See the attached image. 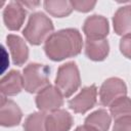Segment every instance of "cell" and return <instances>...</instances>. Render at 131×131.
<instances>
[{"label":"cell","instance_id":"7c38bea8","mask_svg":"<svg viewBox=\"0 0 131 131\" xmlns=\"http://www.w3.org/2000/svg\"><path fill=\"white\" fill-rule=\"evenodd\" d=\"M6 43L10 50L13 63L15 66H23L29 58V48L26 42L19 36L10 34L6 37Z\"/></svg>","mask_w":131,"mask_h":131},{"label":"cell","instance_id":"9a60e30c","mask_svg":"<svg viewBox=\"0 0 131 131\" xmlns=\"http://www.w3.org/2000/svg\"><path fill=\"white\" fill-rule=\"evenodd\" d=\"M110 52V44L107 40H88L85 41V54L94 61H101L106 58Z\"/></svg>","mask_w":131,"mask_h":131},{"label":"cell","instance_id":"cb8c5ba5","mask_svg":"<svg viewBox=\"0 0 131 131\" xmlns=\"http://www.w3.org/2000/svg\"><path fill=\"white\" fill-rule=\"evenodd\" d=\"M74 131H97V130H95L94 128H92V127H90V126L84 124V125H82V126L77 127Z\"/></svg>","mask_w":131,"mask_h":131},{"label":"cell","instance_id":"603a6c76","mask_svg":"<svg viewBox=\"0 0 131 131\" xmlns=\"http://www.w3.org/2000/svg\"><path fill=\"white\" fill-rule=\"evenodd\" d=\"M20 4L23 6H28L29 8H35L36 6H38L40 4V2L36 1V2H33V1H19Z\"/></svg>","mask_w":131,"mask_h":131},{"label":"cell","instance_id":"6da1fadb","mask_svg":"<svg viewBox=\"0 0 131 131\" xmlns=\"http://www.w3.org/2000/svg\"><path fill=\"white\" fill-rule=\"evenodd\" d=\"M83 47V39L77 29H63L52 33L44 43L47 57L53 61L78 55Z\"/></svg>","mask_w":131,"mask_h":131},{"label":"cell","instance_id":"7a4b0ae2","mask_svg":"<svg viewBox=\"0 0 131 131\" xmlns=\"http://www.w3.org/2000/svg\"><path fill=\"white\" fill-rule=\"evenodd\" d=\"M53 30L54 26L46 14L43 12H34L30 15L23 35L32 45H40L47 40Z\"/></svg>","mask_w":131,"mask_h":131},{"label":"cell","instance_id":"9c48e42d","mask_svg":"<svg viewBox=\"0 0 131 131\" xmlns=\"http://www.w3.org/2000/svg\"><path fill=\"white\" fill-rule=\"evenodd\" d=\"M23 118V113L19 106L6 96L1 95L0 101V124L3 127L17 126Z\"/></svg>","mask_w":131,"mask_h":131},{"label":"cell","instance_id":"7402d4cb","mask_svg":"<svg viewBox=\"0 0 131 131\" xmlns=\"http://www.w3.org/2000/svg\"><path fill=\"white\" fill-rule=\"evenodd\" d=\"M120 50L125 57L131 59V34L122 37L120 40Z\"/></svg>","mask_w":131,"mask_h":131},{"label":"cell","instance_id":"8fae6325","mask_svg":"<svg viewBox=\"0 0 131 131\" xmlns=\"http://www.w3.org/2000/svg\"><path fill=\"white\" fill-rule=\"evenodd\" d=\"M74 123L72 115L66 110H56L46 116L45 126L47 131H70Z\"/></svg>","mask_w":131,"mask_h":131},{"label":"cell","instance_id":"52a82bcc","mask_svg":"<svg viewBox=\"0 0 131 131\" xmlns=\"http://www.w3.org/2000/svg\"><path fill=\"white\" fill-rule=\"evenodd\" d=\"M63 104V96L60 91L52 85L47 86L36 96V105L40 112L50 113L59 110Z\"/></svg>","mask_w":131,"mask_h":131},{"label":"cell","instance_id":"5bb4252c","mask_svg":"<svg viewBox=\"0 0 131 131\" xmlns=\"http://www.w3.org/2000/svg\"><path fill=\"white\" fill-rule=\"evenodd\" d=\"M113 26L117 35L125 36L131 34V5L120 7L115 12Z\"/></svg>","mask_w":131,"mask_h":131},{"label":"cell","instance_id":"30bf717a","mask_svg":"<svg viewBox=\"0 0 131 131\" xmlns=\"http://www.w3.org/2000/svg\"><path fill=\"white\" fill-rule=\"evenodd\" d=\"M25 7L19 1L9 2L3 10V20L6 28L10 31H17L23 26L26 18Z\"/></svg>","mask_w":131,"mask_h":131},{"label":"cell","instance_id":"e0dca14e","mask_svg":"<svg viewBox=\"0 0 131 131\" xmlns=\"http://www.w3.org/2000/svg\"><path fill=\"white\" fill-rule=\"evenodd\" d=\"M45 10L52 16L64 17L72 13L73 6L71 1L67 0H46L43 3Z\"/></svg>","mask_w":131,"mask_h":131},{"label":"cell","instance_id":"d6986e66","mask_svg":"<svg viewBox=\"0 0 131 131\" xmlns=\"http://www.w3.org/2000/svg\"><path fill=\"white\" fill-rule=\"evenodd\" d=\"M47 113L37 112L29 115L24 123V131H47L45 126Z\"/></svg>","mask_w":131,"mask_h":131},{"label":"cell","instance_id":"5b68a950","mask_svg":"<svg viewBox=\"0 0 131 131\" xmlns=\"http://www.w3.org/2000/svg\"><path fill=\"white\" fill-rule=\"evenodd\" d=\"M127 86L125 82L117 77L106 79L99 89V102L103 106H110L116 99L126 96Z\"/></svg>","mask_w":131,"mask_h":131},{"label":"cell","instance_id":"ffe728a7","mask_svg":"<svg viewBox=\"0 0 131 131\" xmlns=\"http://www.w3.org/2000/svg\"><path fill=\"white\" fill-rule=\"evenodd\" d=\"M113 131H131V116L115 120Z\"/></svg>","mask_w":131,"mask_h":131},{"label":"cell","instance_id":"277c9868","mask_svg":"<svg viewBox=\"0 0 131 131\" xmlns=\"http://www.w3.org/2000/svg\"><path fill=\"white\" fill-rule=\"evenodd\" d=\"M54 83L63 97L68 98L73 95L81 85V77L77 63L69 61L61 64L57 70Z\"/></svg>","mask_w":131,"mask_h":131},{"label":"cell","instance_id":"4fadbf2b","mask_svg":"<svg viewBox=\"0 0 131 131\" xmlns=\"http://www.w3.org/2000/svg\"><path fill=\"white\" fill-rule=\"evenodd\" d=\"M24 88L23 75L18 71H10L0 81L1 95L13 96L18 94Z\"/></svg>","mask_w":131,"mask_h":131},{"label":"cell","instance_id":"2e32d148","mask_svg":"<svg viewBox=\"0 0 131 131\" xmlns=\"http://www.w3.org/2000/svg\"><path fill=\"white\" fill-rule=\"evenodd\" d=\"M111 114H108L105 110L100 108L86 117L85 125H88L97 131H107L111 126Z\"/></svg>","mask_w":131,"mask_h":131},{"label":"cell","instance_id":"ba28073f","mask_svg":"<svg viewBox=\"0 0 131 131\" xmlns=\"http://www.w3.org/2000/svg\"><path fill=\"white\" fill-rule=\"evenodd\" d=\"M108 31L107 19L98 14L88 16L83 25V32L88 40H103L108 35Z\"/></svg>","mask_w":131,"mask_h":131},{"label":"cell","instance_id":"3957f363","mask_svg":"<svg viewBox=\"0 0 131 131\" xmlns=\"http://www.w3.org/2000/svg\"><path fill=\"white\" fill-rule=\"evenodd\" d=\"M50 68L37 62L29 63L23 72L24 88L29 93H39L49 86Z\"/></svg>","mask_w":131,"mask_h":131},{"label":"cell","instance_id":"ac0fdd59","mask_svg":"<svg viewBox=\"0 0 131 131\" xmlns=\"http://www.w3.org/2000/svg\"><path fill=\"white\" fill-rule=\"evenodd\" d=\"M110 114L114 120L131 116V98L122 96L110 105Z\"/></svg>","mask_w":131,"mask_h":131},{"label":"cell","instance_id":"44dd1931","mask_svg":"<svg viewBox=\"0 0 131 131\" xmlns=\"http://www.w3.org/2000/svg\"><path fill=\"white\" fill-rule=\"evenodd\" d=\"M72 3V6H73V9L77 10V11H80V12H88L90 10H92L94 8V6L96 5V2L95 1H71Z\"/></svg>","mask_w":131,"mask_h":131},{"label":"cell","instance_id":"8992f818","mask_svg":"<svg viewBox=\"0 0 131 131\" xmlns=\"http://www.w3.org/2000/svg\"><path fill=\"white\" fill-rule=\"evenodd\" d=\"M97 102V88L96 86L90 85L82 88V90L74 98L70 99L68 104L69 107L76 114H85L91 110Z\"/></svg>","mask_w":131,"mask_h":131}]
</instances>
